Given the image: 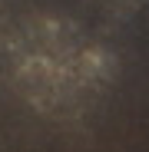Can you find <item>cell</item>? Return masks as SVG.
Here are the masks:
<instances>
[]
</instances>
